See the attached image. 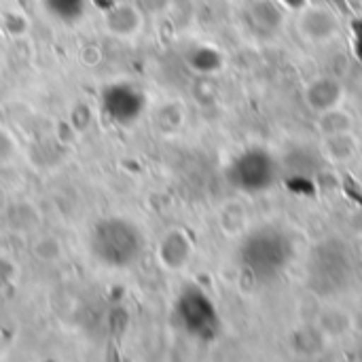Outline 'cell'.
<instances>
[{
	"label": "cell",
	"instance_id": "obj_1",
	"mask_svg": "<svg viewBox=\"0 0 362 362\" xmlns=\"http://www.w3.org/2000/svg\"><path fill=\"white\" fill-rule=\"evenodd\" d=\"M293 259V242L278 227H261L246 235L238 250V263L255 282H274Z\"/></svg>",
	"mask_w": 362,
	"mask_h": 362
},
{
	"label": "cell",
	"instance_id": "obj_2",
	"mask_svg": "<svg viewBox=\"0 0 362 362\" xmlns=\"http://www.w3.org/2000/svg\"><path fill=\"white\" fill-rule=\"evenodd\" d=\"M352 255L341 240H327L310 255L308 284L320 297H335L344 293L352 282Z\"/></svg>",
	"mask_w": 362,
	"mask_h": 362
},
{
	"label": "cell",
	"instance_id": "obj_3",
	"mask_svg": "<svg viewBox=\"0 0 362 362\" xmlns=\"http://www.w3.org/2000/svg\"><path fill=\"white\" fill-rule=\"evenodd\" d=\"M93 252L106 265L127 267L142 252V235L125 218L104 221L93 233Z\"/></svg>",
	"mask_w": 362,
	"mask_h": 362
},
{
	"label": "cell",
	"instance_id": "obj_4",
	"mask_svg": "<svg viewBox=\"0 0 362 362\" xmlns=\"http://www.w3.org/2000/svg\"><path fill=\"white\" fill-rule=\"evenodd\" d=\"M280 161L265 148H250L240 153L227 168L229 182L244 193L257 195L274 187L280 176Z\"/></svg>",
	"mask_w": 362,
	"mask_h": 362
},
{
	"label": "cell",
	"instance_id": "obj_5",
	"mask_svg": "<svg viewBox=\"0 0 362 362\" xmlns=\"http://www.w3.org/2000/svg\"><path fill=\"white\" fill-rule=\"evenodd\" d=\"M178 325L197 339H214L221 329L218 312L212 299L199 288H187L176 303Z\"/></svg>",
	"mask_w": 362,
	"mask_h": 362
},
{
	"label": "cell",
	"instance_id": "obj_6",
	"mask_svg": "<svg viewBox=\"0 0 362 362\" xmlns=\"http://www.w3.org/2000/svg\"><path fill=\"white\" fill-rule=\"evenodd\" d=\"M104 102H106V110L112 115V119L123 121V123L138 119V115L144 108V98L134 87H127V85L108 89L104 95Z\"/></svg>",
	"mask_w": 362,
	"mask_h": 362
},
{
	"label": "cell",
	"instance_id": "obj_7",
	"mask_svg": "<svg viewBox=\"0 0 362 362\" xmlns=\"http://www.w3.org/2000/svg\"><path fill=\"white\" fill-rule=\"evenodd\" d=\"M341 95H344L341 85H339L335 78H329V76L316 78V81L308 87V91H305L308 104H310L314 110H320V112H331V110L339 104Z\"/></svg>",
	"mask_w": 362,
	"mask_h": 362
},
{
	"label": "cell",
	"instance_id": "obj_8",
	"mask_svg": "<svg viewBox=\"0 0 362 362\" xmlns=\"http://www.w3.org/2000/svg\"><path fill=\"white\" fill-rule=\"evenodd\" d=\"M301 30L308 38L312 40H327L335 36L337 32V21L335 17L325 11V8H310L301 17Z\"/></svg>",
	"mask_w": 362,
	"mask_h": 362
},
{
	"label": "cell",
	"instance_id": "obj_9",
	"mask_svg": "<svg viewBox=\"0 0 362 362\" xmlns=\"http://www.w3.org/2000/svg\"><path fill=\"white\" fill-rule=\"evenodd\" d=\"M159 257H161V261L170 269H178V267H182L189 261L191 244H189V240L180 231H172V233H168L163 238L161 248H159Z\"/></svg>",
	"mask_w": 362,
	"mask_h": 362
},
{
	"label": "cell",
	"instance_id": "obj_10",
	"mask_svg": "<svg viewBox=\"0 0 362 362\" xmlns=\"http://www.w3.org/2000/svg\"><path fill=\"white\" fill-rule=\"evenodd\" d=\"M106 25L112 34L119 36H129L140 28V13L132 4H117L108 15H106Z\"/></svg>",
	"mask_w": 362,
	"mask_h": 362
},
{
	"label": "cell",
	"instance_id": "obj_11",
	"mask_svg": "<svg viewBox=\"0 0 362 362\" xmlns=\"http://www.w3.org/2000/svg\"><path fill=\"white\" fill-rule=\"evenodd\" d=\"M248 17H250L252 28H255L259 34H274L276 28H280V13H278V8H276L272 2H267V0H261V2H257V4H252Z\"/></svg>",
	"mask_w": 362,
	"mask_h": 362
},
{
	"label": "cell",
	"instance_id": "obj_12",
	"mask_svg": "<svg viewBox=\"0 0 362 362\" xmlns=\"http://www.w3.org/2000/svg\"><path fill=\"white\" fill-rule=\"evenodd\" d=\"M284 168L297 176H312L320 168V159L314 148H295L284 161Z\"/></svg>",
	"mask_w": 362,
	"mask_h": 362
},
{
	"label": "cell",
	"instance_id": "obj_13",
	"mask_svg": "<svg viewBox=\"0 0 362 362\" xmlns=\"http://www.w3.org/2000/svg\"><path fill=\"white\" fill-rule=\"evenodd\" d=\"M191 64H193V68L199 70V72H214V70L221 68V55H218L214 49L199 47V49L193 51Z\"/></svg>",
	"mask_w": 362,
	"mask_h": 362
},
{
	"label": "cell",
	"instance_id": "obj_14",
	"mask_svg": "<svg viewBox=\"0 0 362 362\" xmlns=\"http://www.w3.org/2000/svg\"><path fill=\"white\" fill-rule=\"evenodd\" d=\"M13 151H15L13 140H11L4 132H0V161H2V159H8V157L13 155Z\"/></svg>",
	"mask_w": 362,
	"mask_h": 362
}]
</instances>
